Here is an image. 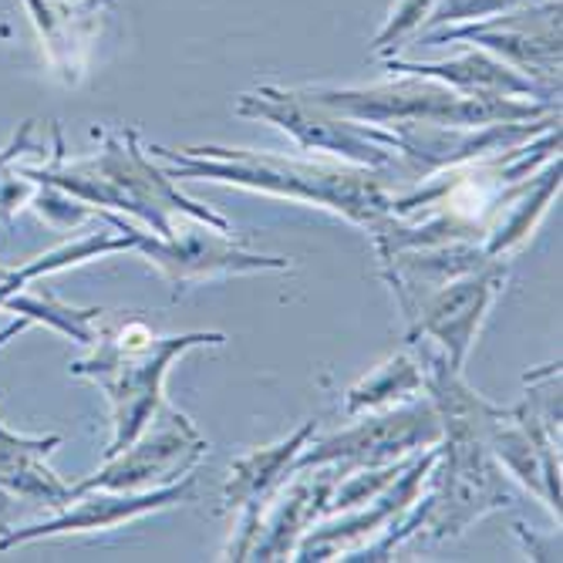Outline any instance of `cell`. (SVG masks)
Wrapping results in <instances>:
<instances>
[{
  "instance_id": "ac0fdd59",
  "label": "cell",
  "mask_w": 563,
  "mask_h": 563,
  "mask_svg": "<svg viewBox=\"0 0 563 563\" xmlns=\"http://www.w3.org/2000/svg\"><path fill=\"white\" fill-rule=\"evenodd\" d=\"M395 71H412L422 78H442L455 88H463V95H486V98H509V95H537L540 85L520 78L517 71H509L483 55H470L455 65H391Z\"/></svg>"
},
{
  "instance_id": "4fadbf2b",
  "label": "cell",
  "mask_w": 563,
  "mask_h": 563,
  "mask_svg": "<svg viewBox=\"0 0 563 563\" xmlns=\"http://www.w3.org/2000/svg\"><path fill=\"white\" fill-rule=\"evenodd\" d=\"M439 463V445H432L429 455L416 459L412 466H405L395 483H388V493L382 499L362 503L354 509H344V517L334 523H324L318 530H307L297 547H294V560H331L338 553H354L372 533H378L385 523H391L395 517H401L408 506L419 499V489L426 486L432 466Z\"/></svg>"
},
{
  "instance_id": "8992f818",
  "label": "cell",
  "mask_w": 563,
  "mask_h": 563,
  "mask_svg": "<svg viewBox=\"0 0 563 563\" xmlns=\"http://www.w3.org/2000/svg\"><path fill=\"white\" fill-rule=\"evenodd\" d=\"M207 449L210 442L199 435V429L183 412H176L173 405L163 401L152 422L119 455L106 459L101 473L71 486V496H81L88 489L145 493V489L169 486L189 476L202 463Z\"/></svg>"
},
{
  "instance_id": "44dd1931",
  "label": "cell",
  "mask_w": 563,
  "mask_h": 563,
  "mask_svg": "<svg viewBox=\"0 0 563 563\" xmlns=\"http://www.w3.org/2000/svg\"><path fill=\"white\" fill-rule=\"evenodd\" d=\"M18 496L8 489V486H0V537H4L11 530V523L18 520Z\"/></svg>"
},
{
  "instance_id": "30bf717a",
  "label": "cell",
  "mask_w": 563,
  "mask_h": 563,
  "mask_svg": "<svg viewBox=\"0 0 563 563\" xmlns=\"http://www.w3.org/2000/svg\"><path fill=\"white\" fill-rule=\"evenodd\" d=\"M553 125L547 122H496L476 129H449V125H395V169L408 179L422 183L432 173L466 166L483 156H499V152L520 148L537 132Z\"/></svg>"
},
{
  "instance_id": "6da1fadb",
  "label": "cell",
  "mask_w": 563,
  "mask_h": 563,
  "mask_svg": "<svg viewBox=\"0 0 563 563\" xmlns=\"http://www.w3.org/2000/svg\"><path fill=\"white\" fill-rule=\"evenodd\" d=\"M159 159L173 163L169 179H220L246 189H264L274 196L300 199V202H318L334 213H344L347 220L375 230L391 217V196L385 183L362 169H341L328 163H297L267 156V152H250V148H220V145H202V148H152Z\"/></svg>"
},
{
  "instance_id": "5b68a950",
  "label": "cell",
  "mask_w": 563,
  "mask_h": 563,
  "mask_svg": "<svg viewBox=\"0 0 563 563\" xmlns=\"http://www.w3.org/2000/svg\"><path fill=\"white\" fill-rule=\"evenodd\" d=\"M445 445L439 455L445 459L442 473H435V493L426 499V520L432 540L459 537L473 520H479L489 509L514 503L503 466L489 452L486 439L476 432H445Z\"/></svg>"
},
{
  "instance_id": "9c48e42d",
  "label": "cell",
  "mask_w": 563,
  "mask_h": 563,
  "mask_svg": "<svg viewBox=\"0 0 563 563\" xmlns=\"http://www.w3.org/2000/svg\"><path fill=\"white\" fill-rule=\"evenodd\" d=\"M506 267L499 257H489L486 264L459 274L445 284H439L435 290H429L412 311V331H408V341L419 338H435L442 344L445 362L463 372L466 354L479 334V324L486 318V311L493 307L499 287H503Z\"/></svg>"
},
{
  "instance_id": "2e32d148",
  "label": "cell",
  "mask_w": 563,
  "mask_h": 563,
  "mask_svg": "<svg viewBox=\"0 0 563 563\" xmlns=\"http://www.w3.org/2000/svg\"><path fill=\"white\" fill-rule=\"evenodd\" d=\"M334 479H341V476H328V479L321 476L318 483L300 479L284 496H277L267 523L261 520V527H257V540H253L246 560H280V556L294 553L297 540L311 530V523L318 517H324Z\"/></svg>"
},
{
  "instance_id": "ba28073f",
  "label": "cell",
  "mask_w": 563,
  "mask_h": 563,
  "mask_svg": "<svg viewBox=\"0 0 563 563\" xmlns=\"http://www.w3.org/2000/svg\"><path fill=\"white\" fill-rule=\"evenodd\" d=\"M240 115H253V119H267L274 125H280L284 132H290L303 148H321V152H334V156L351 159L354 166L365 169H385L395 166V135L391 129H365V125H351L341 115L311 106L307 98H300L297 91H274L264 88L261 98L243 95Z\"/></svg>"
},
{
  "instance_id": "277c9868",
  "label": "cell",
  "mask_w": 563,
  "mask_h": 563,
  "mask_svg": "<svg viewBox=\"0 0 563 563\" xmlns=\"http://www.w3.org/2000/svg\"><path fill=\"white\" fill-rule=\"evenodd\" d=\"M311 106H321L341 119H362L378 125H449L476 129L496 122H533L553 106H530L514 98L455 95L442 85H385V88H347V91H297Z\"/></svg>"
},
{
  "instance_id": "3957f363",
  "label": "cell",
  "mask_w": 563,
  "mask_h": 563,
  "mask_svg": "<svg viewBox=\"0 0 563 563\" xmlns=\"http://www.w3.org/2000/svg\"><path fill=\"white\" fill-rule=\"evenodd\" d=\"M24 179H37L44 186H55L68 192L71 199H85L91 207H112L122 213L142 217L159 236H173L176 223L173 217H192L213 230H227L230 223L207 207H196L192 199L179 196V189L169 183L166 173L152 169L145 152L139 148V135L125 132L122 139H109L106 152H98L95 159L65 163L62 156L47 169H27Z\"/></svg>"
},
{
  "instance_id": "8fae6325",
  "label": "cell",
  "mask_w": 563,
  "mask_h": 563,
  "mask_svg": "<svg viewBox=\"0 0 563 563\" xmlns=\"http://www.w3.org/2000/svg\"><path fill=\"white\" fill-rule=\"evenodd\" d=\"M196 499V476H183L169 486L145 489V493H115V489H88L75 496L65 509H58L55 520L34 523L27 530H11L0 537V550H11L31 540L58 537V533H91V530H115L129 520H139L156 509L192 503Z\"/></svg>"
},
{
  "instance_id": "9a60e30c",
  "label": "cell",
  "mask_w": 563,
  "mask_h": 563,
  "mask_svg": "<svg viewBox=\"0 0 563 563\" xmlns=\"http://www.w3.org/2000/svg\"><path fill=\"white\" fill-rule=\"evenodd\" d=\"M62 445V435H18L0 422V486H8L21 503L65 509L75 496L55 473L44 466V455Z\"/></svg>"
},
{
  "instance_id": "ffe728a7",
  "label": "cell",
  "mask_w": 563,
  "mask_h": 563,
  "mask_svg": "<svg viewBox=\"0 0 563 563\" xmlns=\"http://www.w3.org/2000/svg\"><path fill=\"white\" fill-rule=\"evenodd\" d=\"M419 391H422V368L408 354H398V357H391V362H385L378 372H372L362 385H354L347 391L344 412L357 416V412L382 408V405L398 401V398H416Z\"/></svg>"
},
{
  "instance_id": "5bb4252c",
  "label": "cell",
  "mask_w": 563,
  "mask_h": 563,
  "mask_svg": "<svg viewBox=\"0 0 563 563\" xmlns=\"http://www.w3.org/2000/svg\"><path fill=\"white\" fill-rule=\"evenodd\" d=\"M314 432H318V422L311 419V422H303L297 432H290L284 442L257 449V452H250L233 463L230 483H227V503L240 509V537L230 547V560L250 556V547H253V540H257V527H261L264 509L277 496L280 483L287 476H294V459Z\"/></svg>"
},
{
  "instance_id": "7402d4cb",
  "label": "cell",
  "mask_w": 563,
  "mask_h": 563,
  "mask_svg": "<svg viewBox=\"0 0 563 563\" xmlns=\"http://www.w3.org/2000/svg\"><path fill=\"white\" fill-rule=\"evenodd\" d=\"M27 135H31V122H24V125H21V132H18V139H14L4 152H0V173H4V166H8L14 156H21V152L27 148Z\"/></svg>"
},
{
  "instance_id": "d6986e66",
  "label": "cell",
  "mask_w": 563,
  "mask_h": 563,
  "mask_svg": "<svg viewBox=\"0 0 563 563\" xmlns=\"http://www.w3.org/2000/svg\"><path fill=\"white\" fill-rule=\"evenodd\" d=\"M0 307H11L14 314H21V321H14L4 334H0V344H8L18 331H24L27 324H47V328H58L62 334H71L75 341L81 344H95V334H91V321L101 314L98 307H85V311H78V307H68L62 303L55 294H34V297H21V294H8L4 300H0Z\"/></svg>"
},
{
  "instance_id": "7a4b0ae2",
  "label": "cell",
  "mask_w": 563,
  "mask_h": 563,
  "mask_svg": "<svg viewBox=\"0 0 563 563\" xmlns=\"http://www.w3.org/2000/svg\"><path fill=\"white\" fill-rule=\"evenodd\" d=\"M98 347L88 362H75L71 375L91 378L112 401V445L106 459L119 455L163 405V382L169 365L179 354L199 344H223L227 334L220 331H196V334H152L142 321H115L95 338Z\"/></svg>"
},
{
  "instance_id": "7c38bea8",
  "label": "cell",
  "mask_w": 563,
  "mask_h": 563,
  "mask_svg": "<svg viewBox=\"0 0 563 563\" xmlns=\"http://www.w3.org/2000/svg\"><path fill=\"white\" fill-rule=\"evenodd\" d=\"M139 250L156 264L169 284L186 287L192 280L223 277V274H253V271H287L290 261L284 257H261V253H246L240 243L227 236V230H192L176 227L173 236L152 240L142 233Z\"/></svg>"
},
{
  "instance_id": "e0dca14e",
  "label": "cell",
  "mask_w": 563,
  "mask_h": 563,
  "mask_svg": "<svg viewBox=\"0 0 563 563\" xmlns=\"http://www.w3.org/2000/svg\"><path fill=\"white\" fill-rule=\"evenodd\" d=\"M556 189H560V159L543 176H537V179L527 176L523 183H517V186L509 183L499 192L496 217H493V227L483 243L489 257H503V253H509L530 236V230L547 213V202L553 199Z\"/></svg>"
},
{
  "instance_id": "52a82bcc",
  "label": "cell",
  "mask_w": 563,
  "mask_h": 563,
  "mask_svg": "<svg viewBox=\"0 0 563 563\" xmlns=\"http://www.w3.org/2000/svg\"><path fill=\"white\" fill-rule=\"evenodd\" d=\"M442 419L429 398L412 401L395 412L357 422L347 432H338L311 449H300L294 459V473L334 466V473L347 476L351 470H378L391 466L401 455L432 449L442 442Z\"/></svg>"
},
{
  "instance_id": "603a6c76",
  "label": "cell",
  "mask_w": 563,
  "mask_h": 563,
  "mask_svg": "<svg viewBox=\"0 0 563 563\" xmlns=\"http://www.w3.org/2000/svg\"><path fill=\"white\" fill-rule=\"evenodd\" d=\"M0 271H4V267H0Z\"/></svg>"
}]
</instances>
